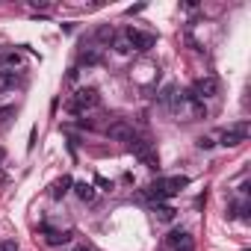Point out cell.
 I'll list each match as a JSON object with an SVG mask.
<instances>
[{
  "mask_svg": "<svg viewBox=\"0 0 251 251\" xmlns=\"http://www.w3.org/2000/svg\"><path fill=\"white\" fill-rule=\"evenodd\" d=\"M112 48H115V53H130V42L124 39V33H115L112 36Z\"/></svg>",
  "mask_w": 251,
  "mask_h": 251,
  "instance_id": "cell-16",
  "label": "cell"
},
{
  "mask_svg": "<svg viewBox=\"0 0 251 251\" xmlns=\"http://www.w3.org/2000/svg\"><path fill=\"white\" fill-rule=\"evenodd\" d=\"M106 136H109L112 142H130V139H133V127H130L127 121L118 118V121H112L109 127H106Z\"/></svg>",
  "mask_w": 251,
  "mask_h": 251,
  "instance_id": "cell-7",
  "label": "cell"
},
{
  "mask_svg": "<svg viewBox=\"0 0 251 251\" xmlns=\"http://www.w3.org/2000/svg\"><path fill=\"white\" fill-rule=\"evenodd\" d=\"M71 186H74V180H71L68 175H62V177H59V180H56V183L50 186V195H53V198H65Z\"/></svg>",
  "mask_w": 251,
  "mask_h": 251,
  "instance_id": "cell-11",
  "label": "cell"
},
{
  "mask_svg": "<svg viewBox=\"0 0 251 251\" xmlns=\"http://www.w3.org/2000/svg\"><path fill=\"white\" fill-rule=\"evenodd\" d=\"M112 36H115V33H112L109 27H100V30H98V39H103V42H106V39H112Z\"/></svg>",
  "mask_w": 251,
  "mask_h": 251,
  "instance_id": "cell-19",
  "label": "cell"
},
{
  "mask_svg": "<svg viewBox=\"0 0 251 251\" xmlns=\"http://www.w3.org/2000/svg\"><path fill=\"white\" fill-rule=\"evenodd\" d=\"M124 39L130 42V50H139V53H148L157 45V36L154 33H142V30H133V27L124 30Z\"/></svg>",
  "mask_w": 251,
  "mask_h": 251,
  "instance_id": "cell-2",
  "label": "cell"
},
{
  "mask_svg": "<svg viewBox=\"0 0 251 251\" xmlns=\"http://www.w3.org/2000/svg\"><path fill=\"white\" fill-rule=\"evenodd\" d=\"M192 92H195V98H201V100H207V98H216L219 95V80L216 77H198L195 80V86H192Z\"/></svg>",
  "mask_w": 251,
  "mask_h": 251,
  "instance_id": "cell-6",
  "label": "cell"
},
{
  "mask_svg": "<svg viewBox=\"0 0 251 251\" xmlns=\"http://www.w3.org/2000/svg\"><path fill=\"white\" fill-rule=\"evenodd\" d=\"M166 248L169 251H195V242H192V236L186 230H172L166 236Z\"/></svg>",
  "mask_w": 251,
  "mask_h": 251,
  "instance_id": "cell-5",
  "label": "cell"
},
{
  "mask_svg": "<svg viewBox=\"0 0 251 251\" xmlns=\"http://www.w3.org/2000/svg\"><path fill=\"white\" fill-rule=\"evenodd\" d=\"M18 86V74L15 71H0V92H12Z\"/></svg>",
  "mask_w": 251,
  "mask_h": 251,
  "instance_id": "cell-13",
  "label": "cell"
},
{
  "mask_svg": "<svg viewBox=\"0 0 251 251\" xmlns=\"http://www.w3.org/2000/svg\"><path fill=\"white\" fill-rule=\"evenodd\" d=\"M245 139H248V124H236V127H230V130L222 133V145H225V148H236V145H242Z\"/></svg>",
  "mask_w": 251,
  "mask_h": 251,
  "instance_id": "cell-8",
  "label": "cell"
},
{
  "mask_svg": "<svg viewBox=\"0 0 251 251\" xmlns=\"http://www.w3.org/2000/svg\"><path fill=\"white\" fill-rule=\"evenodd\" d=\"M98 103H100V95H98V89H92V86H89V89H77V92L68 98V103H65V106H68V112L83 115L86 109H95Z\"/></svg>",
  "mask_w": 251,
  "mask_h": 251,
  "instance_id": "cell-1",
  "label": "cell"
},
{
  "mask_svg": "<svg viewBox=\"0 0 251 251\" xmlns=\"http://www.w3.org/2000/svg\"><path fill=\"white\" fill-rule=\"evenodd\" d=\"M0 160H3V151H0Z\"/></svg>",
  "mask_w": 251,
  "mask_h": 251,
  "instance_id": "cell-24",
  "label": "cell"
},
{
  "mask_svg": "<svg viewBox=\"0 0 251 251\" xmlns=\"http://www.w3.org/2000/svg\"><path fill=\"white\" fill-rule=\"evenodd\" d=\"M12 115H15V106H3V109H0V124H6Z\"/></svg>",
  "mask_w": 251,
  "mask_h": 251,
  "instance_id": "cell-17",
  "label": "cell"
},
{
  "mask_svg": "<svg viewBox=\"0 0 251 251\" xmlns=\"http://www.w3.org/2000/svg\"><path fill=\"white\" fill-rule=\"evenodd\" d=\"M21 62H24V56L18 50H0V71H15V68H21Z\"/></svg>",
  "mask_w": 251,
  "mask_h": 251,
  "instance_id": "cell-10",
  "label": "cell"
},
{
  "mask_svg": "<svg viewBox=\"0 0 251 251\" xmlns=\"http://www.w3.org/2000/svg\"><path fill=\"white\" fill-rule=\"evenodd\" d=\"M175 213H177V210H175L172 204H154V216H157L160 222H172Z\"/></svg>",
  "mask_w": 251,
  "mask_h": 251,
  "instance_id": "cell-14",
  "label": "cell"
},
{
  "mask_svg": "<svg viewBox=\"0 0 251 251\" xmlns=\"http://www.w3.org/2000/svg\"><path fill=\"white\" fill-rule=\"evenodd\" d=\"M198 148H213V139H210V136H201V139H198Z\"/></svg>",
  "mask_w": 251,
  "mask_h": 251,
  "instance_id": "cell-21",
  "label": "cell"
},
{
  "mask_svg": "<svg viewBox=\"0 0 251 251\" xmlns=\"http://www.w3.org/2000/svg\"><path fill=\"white\" fill-rule=\"evenodd\" d=\"M30 6H33V9H50V3H48V0H33Z\"/></svg>",
  "mask_w": 251,
  "mask_h": 251,
  "instance_id": "cell-20",
  "label": "cell"
},
{
  "mask_svg": "<svg viewBox=\"0 0 251 251\" xmlns=\"http://www.w3.org/2000/svg\"><path fill=\"white\" fill-rule=\"evenodd\" d=\"M142 195H145L148 201H154V204H166V198H172L175 192H172V186H169V177H163V180H154Z\"/></svg>",
  "mask_w": 251,
  "mask_h": 251,
  "instance_id": "cell-4",
  "label": "cell"
},
{
  "mask_svg": "<svg viewBox=\"0 0 251 251\" xmlns=\"http://www.w3.org/2000/svg\"><path fill=\"white\" fill-rule=\"evenodd\" d=\"M127 145H130V151H133V154L148 166V169H157V154H154V148H151V142H148V139H136V136H133Z\"/></svg>",
  "mask_w": 251,
  "mask_h": 251,
  "instance_id": "cell-3",
  "label": "cell"
},
{
  "mask_svg": "<svg viewBox=\"0 0 251 251\" xmlns=\"http://www.w3.org/2000/svg\"><path fill=\"white\" fill-rule=\"evenodd\" d=\"M98 62H100V53H98L95 48L80 50V65H86V68H89V65H98Z\"/></svg>",
  "mask_w": 251,
  "mask_h": 251,
  "instance_id": "cell-15",
  "label": "cell"
},
{
  "mask_svg": "<svg viewBox=\"0 0 251 251\" xmlns=\"http://www.w3.org/2000/svg\"><path fill=\"white\" fill-rule=\"evenodd\" d=\"M71 251H92V248H89V245H74Z\"/></svg>",
  "mask_w": 251,
  "mask_h": 251,
  "instance_id": "cell-23",
  "label": "cell"
},
{
  "mask_svg": "<svg viewBox=\"0 0 251 251\" xmlns=\"http://www.w3.org/2000/svg\"><path fill=\"white\" fill-rule=\"evenodd\" d=\"M42 233H45V242H48L50 248H59V245H68V242L74 239V233H71V230H56V227H45Z\"/></svg>",
  "mask_w": 251,
  "mask_h": 251,
  "instance_id": "cell-9",
  "label": "cell"
},
{
  "mask_svg": "<svg viewBox=\"0 0 251 251\" xmlns=\"http://www.w3.org/2000/svg\"><path fill=\"white\" fill-rule=\"evenodd\" d=\"M74 195H77L80 201H86V204H89V201H95V195H98V192H95V186H92V183L80 180V183H74Z\"/></svg>",
  "mask_w": 251,
  "mask_h": 251,
  "instance_id": "cell-12",
  "label": "cell"
},
{
  "mask_svg": "<svg viewBox=\"0 0 251 251\" xmlns=\"http://www.w3.org/2000/svg\"><path fill=\"white\" fill-rule=\"evenodd\" d=\"M95 183H98V186H103V189H112V183H109L106 177H95Z\"/></svg>",
  "mask_w": 251,
  "mask_h": 251,
  "instance_id": "cell-22",
  "label": "cell"
},
{
  "mask_svg": "<svg viewBox=\"0 0 251 251\" xmlns=\"http://www.w3.org/2000/svg\"><path fill=\"white\" fill-rule=\"evenodd\" d=\"M0 251H18V242L15 239H0Z\"/></svg>",
  "mask_w": 251,
  "mask_h": 251,
  "instance_id": "cell-18",
  "label": "cell"
}]
</instances>
